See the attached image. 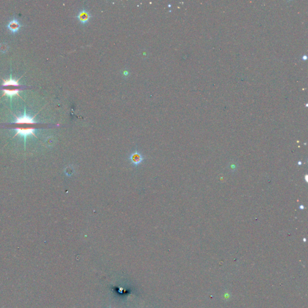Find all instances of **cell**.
I'll list each match as a JSON object with an SVG mask.
<instances>
[{"mask_svg": "<svg viewBox=\"0 0 308 308\" xmlns=\"http://www.w3.org/2000/svg\"><path fill=\"white\" fill-rule=\"evenodd\" d=\"M16 131V134L15 135H19L24 138V143H25V142H26V138L27 136L33 135L36 137L35 136V128H17L15 129Z\"/></svg>", "mask_w": 308, "mask_h": 308, "instance_id": "cell-1", "label": "cell"}, {"mask_svg": "<svg viewBox=\"0 0 308 308\" xmlns=\"http://www.w3.org/2000/svg\"><path fill=\"white\" fill-rule=\"evenodd\" d=\"M130 161L134 166H138L144 160V157L142 154L137 151L131 153L130 157Z\"/></svg>", "mask_w": 308, "mask_h": 308, "instance_id": "cell-2", "label": "cell"}, {"mask_svg": "<svg viewBox=\"0 0 308 308\" xmlns=\"http://www.w3.org/2000/svg\"><path fill=\"white\" fill-rule=\"evenodd\" d=\"M36 122L34 120L33 117H31L27 115H26L25 113L23 116L21 117H16V120L15 121V124H35Z\"/></svg>", "mask_w": 308, "mask_h": 308, "instance_id": "cell-3", "label": "cell"}, {"mask_svg": "<svg viewBox=\"0 0 308 308\" xmlns=\"http://www.w3.org/2000/svg\"><path fill=\"white\" fill-rule=\"evenodd\" d=\"M91 17V15L88 13V11L85 10H81L79 14L77 15V18L81 24H87Z\"/></svg>", "mask_w": 308, "mask_h": 308, "instance_id": "cell-4", "label": "cell"}, {"mask_svg": "<svg viewBox=\"0 0 308 308\" xmlns=\"http://www.w3.org/2000/svg\"><path fill=\"white\" fill-rule=\"evenodd\" d=\"M21 25L17 19H13L7 25V28L11 31L12 33H15L18 32V30L21 28Z\"/></svg>", "mask_w": 308, "mask_h": 308, "instance_id": "cell-5", "label": "cell"}, {"mask_svg": "<svg viewBox=\"0 0 308 308\" xmlns=\"http://www.w3.org/2000/svg\"><path fill=\"white\" fill-rule=\"evenodd\" d=\"M4 95H7L8 97H12L14 95H18L19 91V89H3Z\"/></svg>", "mask_w": 308, "mask_h": 308, "instance_id": "cell-6", "label": "cell"}, {"mask_svg": "<svg viewBox=\"0 0 308 308\" xmlns=\"http://www.w3.org/2000/svg\"><path fill=\"white\" fill-rule=\"evenodd\" d=\"M9 85L17 87V86L19 85V84L18 83V82L17 81H16L15 80L10 79V80H5L3 84V86L7 87V86H9Z\"/></svg>", "mask_w": 308, "mask_h": 308, "instance_id": "cell-7", "label": "cell"}, {"mask_svg": "<svg viewBox=\"0 0 308 308\" xmlns=\"http://www.w3.org/2000/svg\"><path fill=\"white\" fill-rule=\"evenodd\" d=\"M8 49V46L6 43H2L0 45V51L6 52Z\"/></svg>", "mask_w": 308, "mask_h": 308, "instance_id": "cell-8", "label": "cell"}]
</instances>
